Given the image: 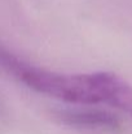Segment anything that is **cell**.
Returning a JSON list of instances; mask_svg holds the SVG:
<instances>
[{"instance_id":"cell-2","label":"cell","mask_w":132,"mask_h":134,"mask_svg":"<svg viewBox=\"0 0 132 134\" xmlns=\"http://www.w3.org/2000/svg\"><path fill=\"white\" fill-rule=\"evenodd\" d=\"M60 119L73 126L79 128H100V129H117L121 120L117 115L98 108H75L60 112Z\"/></svg>"},{"instance_id":"cell-1","label":"cell","mask_w":132,"mask_h":134,"mask_svg":"<svg viewBox=\"0 0 132 134\" xmlns=\"http://www.w3.org/2000/svg\"><path fill=\"white\" fill-rule=\"evenodd\" d=\"M0 68L39 94L79 105L106 104L132 116V86L114 73H57L27 63L3 46Z\"/></svg>"}]
</instances>
